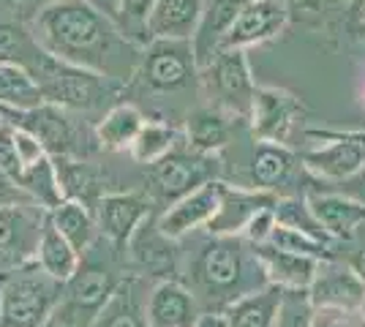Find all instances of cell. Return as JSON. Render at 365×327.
<instances>
[{
  "label": "cell",
  "instance_id": "cell-1",
  "mask_svg": "<svg viewBox=\"0 0 365 327\" xmlns=\"http://www.w3.org/2000/svg\"><path fill=\"white\" fill-rule=\"evenodd\" d=\"M46 55L107 79H125L139 68L142 49L91 0H49L31 22Z\"/></svg>",
  "mask_w": 365,
  "mask_h": 327
},
{
  "label": "cell",
  "instance_id": "cell-2",
  "mask_svg": "<svg viewBox=\"0 0 365 327\" xmlns=\"http://www.w3.org/2000/svg\"><path fill=\"white\" fill-rule=\"evenodd\" d=\"M194 279L205 295L224 306L267 286L257 254L240 234H213L199 251Z\"/></svg>",
  "mask_w": 365,
  "mask_h": 327
},
{
  "label": "cell",
  "instance_id": "cell-3",
  "mask_svg": "<svg viewBox=\"0 0 365 327\" xmlns=\"http://www.w3.org/2000/svg\"><path fill=\"white\" fill-rule=\"evenodd\" d=\"M58 279H52L36 259L0 276V327H41L58 308L63 295Z\"/></svg>",
  "mask_w": 365,
  "mask_h": 327
},
{
  "label": "cell",
  "instance_id": "cell-4",
  "mask_svg": "<svg viewBox=\"0 0 365 327\" xmlns=\"http://www.w3.org/2000/svg\"><path fill=\"white\" fill-rule=\"evenodd\" d=\"M199 82L215 109L237 118H251L257 88L243 49H218L213 61L202 66Z\"/></svg>",
  "mask_w": 365,
  "mask_h": 327
},
{
  "label": "cell",
  "instance_id": "cell-5",
  "mask_svg": "<svg viewBox=\"0 0 365 327\" xmlns=\"http://www.w3.org/2000/svg\"><path fill=\"white\" fill-rule=\"evenodd\" d=\"M197 55L191 41L175 38H155L142 52L137 74L145 88L155 93H178L197 79Z\"/></svg>",
  "mask_w": 365,
  "mask_h": 327
},
{
  "label": "cell",
  "instance_id": "cell-6",
  "mask_svg": "<svg viewBox=\"0 0 365 327\" xmlns=\"http://www.w3.org/2000/svg\"><path fill=\"white\" fill-rule=\"evenodd\" d=\"M33 79L38 82L46 101L66 104V107H96L107 93V77L55 61L46 52L33 68Z\"/></svg>",
  "mask_w": 365,
  "mask_h": 327
},
{
  "label": "cell",
  "instance_id": "cell-7",
  "mask_svg": "<svg viewBox=\"0 0 365 327\" xmlns=\"http://www.w3.org/2000/svg\"><path fill=\"white\" fill-rule=\"evenodd\" d=\"M308 300L314 308L338 313H357L365 308V284L349 267L335 256L322 259L317 276L308 286Z\"/></svg>",
  "mask_w": 365,
  "mask_h": 327
},
{
  "label": "cell",
  "instance_id": "cell-8",
  "mask_svg": "<svg viewBox=\"0 0 365 327\" xmlns=\"http://www.w3.org/2000/svg\"><path fill=\"white\" fill-rule=\"evenodd\" d=\"M207 153H180V150H172L161 161L150 164V186L155 191V197L161 202L172 204L182 199L185 194H191L194 188H199L202 183L213 180L207 177L210 175V164H207Z\"/></svg>",
  "mask_w": 365,
  "mask_h": 327
},
{
  "label": "cell",
  "instance_id": "cell-9",
  "mask_svg": "<svg viewBox=\"0 0 365 327\" xmlns=\"http://www.w3.org/2000/svg\"><path fill=\"white\" fill-rule=\"evenodd\" d=\"M224 188L227 183H221V180H207L199 188H194L191 194H185L182 199L172 202L158 218V234L167 240H180L199 227H207L218 213Z\"/></svg>",
  "mask_w": 365,
  "mask_h": 327
},
{
  "label": "cell",
  "instance_id": "cell-10",
  "mask_svg": "<svg viewBox=\"0 0 365 327\" xmlns=\"http://www.w3.org/2000/svg\"><path fill=\"white\" fill-rule=\"evenodd\" d=\"M289 3L287 0H248L245 9L224 33L218 49H245L259 41H267L287 28Z\"/></svg>",
  "mask_w": 365,
  "mask_h": 327
},
{
  "label": "cell",
  "instance_id": "cell-11",
  "mask_svg": "<svg viewBox=\"0 0 365 327\" xmlns=\"http://www.w3.org/2000/svg\"><path fill=\"white\" fill-rule=\"evenodd\" d=\"M300 161L324 186L341 183L365 164V134H335L327 145L305 150Z\"/></svg>",
  "mask_w": 365,
  "mask_h": 327
},
{
  "label": "cell",
  "instance_id": "cell-12",
  "mask_svg": "<svg viewBox=\"0 0 365 327\" xmlns=\"http://www.w3.org/2000/svg\"><path fill=\"white\" fill-rule=\"evenodd\" d=\"M251 249L257 254L267 284L284 289V292H289V289H308L314 276H317V267L322 262L317 256H305V254L278 249L273 243H259V246H251Z\"/></svg>",
  "mask_w": 365,
  "mask_h": 327
},
{
  "label": "cell",
  "instance_id": "cell-13",
  "mask_svg": "<svg viewBox=\"0 0 365 327\" xmlns=\"http://www.w3.org/2000/svg\"><path fill=\"white\" fill-rule=\"evenodd\" d=\"M305 199H308L311 213L322 224V229L330 234L335 243L357 237V232L365 227V204L341 194V191L327 188V191L311 194Z\"/></svg>",
  "mask_w": 365,
  "mask_h": 327
},
{
  "label": "cell",
  "instance_id": "cell-14",
  "mask_svg": "<svg viewBox=\"0 0 365 327\" xmlns=\"http://www.w3.org/2000/svg\"><path fill=\"white\" fill-rule=\"evenodd\" d=\"M148 216V199L139 194H107L98 199L96 224L98 232L115 246H125L134 240L139 224Z\"/></svg>",
  "mask_w": 365,
  "mask_h": 327
},
{
  "label": "cell",
  "instance_id": "cell-15",
  "mask_svg": "<svg viewBox=\"0 0 365 327\" xmlns=\"http://www.w3.org/2000/svg\"><path fill=\"white\" fill-rule=\"evenodd\" d=\"M205 14V0H155L145 22L148 41L175 38L191 41Z\"/></svg>",
  "mask_w": 365,
  "mask_h": 327
},
{
  "label": "cell",
  "instance_id": "cell-16",
  "mask_svg": "<svg viewBox=\"0 0 365 327\" xmlns=\"http://www.w3.org/2000/svg\"><path fill=\"white\" fill-rule=\"evenodd\" d=\"M278 197L270 191H257V188H224V197L218 204V213L213 216V221L207 224L210 234H243V229L248 227V221L267 210L275 207Z\"/></svg>",
  "mask_w": 365,
  "mask_h": 327
},
{
  "label": "cell",
  "instance_id": "cell-17",
  "mask_svg": "<svg viewBox=\"0 0 365 327\" xmlns=\"http://www.w3.org/2000/svg\"><path fill=\"white\" fill-rule=\"evenodd\" d=\"M300 112L297 98L284 90H257L251 120H254V137L259 142H287L294 118Z\"/></svg>",
  "mask_w": 365,
  "mask_h": 327
},
{
  "label": "cell",
  "instance_id": "cell-18",
  "mask_svg": "<svg viewBox=\"0 0 365 327\" xmlns=\"http://www.w3.org/2000/svg\"><path fill=\"white\" fill-rule=\"evenodd\" d=\"M202 316L199 300L178 281H161L148 295L150 327H191Z\"/></svg>",
  "mask_w": 365,
  "mask_h": 327
},
{
  "label": "cell",
  "instance_id": "cell-19",
  "mask_svg": "<svg viewBox=\"0 0 365 327\" xmlns=\"http://www.w3.org/2000/svg\"><path fill=\"white\" fill-rule=\"evenodd\" d=\"M297 167V156L281 142H259L248 164V180L257 191H270L278 197V188L287 186Z\"/></svg>",
  "mask_w": 365,
  "mask_h": 327
},
{
  "label": "cell",
  "instance_id": "cell-20",
  "mask_svg": "<svg viewBox=\"0 0 365 327\" xmlns=\"http://www.w3.org/2000/svg\"><path fill=\"white\" fill-rule=\"evenodd\" d=\"M248 0H210V6L205 9L202 22H199L197 33L191 38L194 44V55H197V66H207L218 52V44L224 38V33L232 28V22L237 19V14L245 9Z\"/></svg>",
  "mask_w": 365,
  "mask_h": 327
},
{
  "label": "cell",
  "instance_id": "cell-21",
  "mask_svg": "<svg viewBox=\"0 0 365 327\" xmlns=\"http://www.w3.org/2000/svg\"><path fill=\"white\" fill-rule=\"evenodd\" d=\"M66 286H68L71 308L76 313H91V319H96V313L104 308V303L118 289V281L112 279V273L107 267L88 265L79 267L74 276L66 281Z\"/></svg>",
  "mask_w": 365,
  "mask_h": 327
},
{
  "label": "cell",
  "instance_id": "cell-22",
  "mask_svg": "<svg viewBox=\"0 0 365 327\" xmlns=\"http://www.w3.org/2000/svg\"><path fill=\"white\" fill-rule=\"evenodd\" d=\"M33 251H36L33 259L44 267L52 279L61 281V284H66L79 270V256L82 254L52 227L49 218H44V224H41V232H38V240H36V249Z\"/></svg>",
  "mask_w": 365,
  "mask_h": 327
},
{
  "label": "cell",
  "instance_id": "cell-23",
  "mask_svg": "<svg viewBox=\"0 0 365 327\" xmlns=\"http://www.w3.org/2000/svg\"><path fill=\"white\" fill-rule=\"evenodd\" d=\"M93 327H150L148 295H137V281H123L112 292L104 308L96 313Z\"/></svg>",
  "mask_w": 365,
  "mask_h": 327
},
{
  "label": "cell",
  "instance_id": "cell-24",
  "mask_svg": "<svg viewBox=\"0 0 365 327\" xmlns=\"http://www.w3.org/2000/svg\"><path fill=\"white\" fill-rule=\"evenodd\" d=\"M284 289L262 286L257 292H248L240 300L227 306V327H273L278 308H281Z\"/></svg>",
  "mask_w": 365,
  "mask_h": 327
},
{
  "label": "cell",
  "instance_id": "cell-25",
  "mask_svg": "<svg viewBox=\"0 0 365 327\" xmlns=\"http://www.w3.org/2000/svg\"><path fill=\"white\" fill-rule=\"evenodd\" d=\"M46 218L52 221V227H55L79 254H85V251L93 246L96 232H98V224L93 221V216L88 213V207L82 202H76V199H61V202L46 213Z\"/></svg>",
  "mask_w": 365,
  "mask_h": 327
},
{
  "label": "cell",
  "instance_id": "cell-26",
  "mask_svg": "<svg viewBox=\"0 0 365 327\" xmlns=\"http://www.w3.org/2000/svg\"><path fill=\"white\" fill-rule=\"evenodd\" d=\"M44 93L38 82L25 66L16 63H0V104L3 107L19 109V112H33L44 107Z\"/></svg>",
  "mask_w": 365,
  "mask_h": 327
},
{
  "label": "cell",
  "instance_id": "cell-27",
  "mask_svg": "<svg viewBox=\"0 0 365 327\" xmlns=\"http://www.w3.org/2000/svg\"><path fill=\"white\" fill-rule=\"evenodd\" d=\"M142 125H145V115L134 104H118L96 125V134H98V142L109 150H128L142 131Z\"/></svg>",
  "mask_w": 365,
  "mask_h": 327
},
{
  "label": "cell",
  "instance_id": "cell-28",
  "mask_svg": "<svg viewBox=\"0 0 365 327\" xmlns=\"http://www.w3.org/2000/svg\"><path fill=\"white\" fill-rule=\"evenodd\" d=\"M185 137L188 145L197 153H215L229 142V125L224 112L215 107H205L194 112L185 123Z\"/></svg>",
  "mask_w": 365,
  "mask_h": 327
},
{
  "label": "cell",
  "instance_id": "cell-29",
  "mask_svg": "<svg viewBox=\"0 0 365 327\" xmlns=\"http://www.w3.org/2000/svg\"><path fill=\"white\" fill-rule=\"evenodd\" d=\"M44 58V49L33 38L31 31H25L16 22L0 19V63H16L25 66L33 74V68Z\"/></svg>",
  "mask_w": 365,
  "mask_h": 327
},
{
  "label": "cell",
  "instance_id": "cell-30",
  "mask_svg": "<svg viewBox=\"0 0 365 327\" xmlns=\"http://www.w3.org/2000/svg\"><path fill=\"white\" fill-rule=\"evenodd\" d=\"M175 145H178V131H175L172 125L148 123V120H145V125H142V131L137 134L134 145L128 147V153L134 156L137 164L150 167L155 161H161L167 153H172Z\"/></svg>",
  "mask_w": 365,
  "mask_h": 327
},
{
  "label": "cell",
  "instance_id": "cell-31",
  "mask_svg": "<svg viewBox=\"0 0 365 327\" xmlns=\"http://www.w3.org/2000/svg\"><path fill=\"white\" fill-rule=\"evenodd\" d=\"M273 210H275V224L311 234V237L324 240V243H335L333 237L322 229V224L317 221V216L311 213L305 197H278V202H275Z\"/></svg>",
  "mask_w": 365,
  "mask_h": 327
},
{
  "label": "cell",
  "instance_id": "cell-32",
  "mask_svg": "<svg viewBox=\"0 0 365 327\" xmlns=\"http://www.w3.org/2000/svg\"><path fill=\"white\" fill-rule=\"evenodd\" d=\"M153 3H155V0H120V3H118L120 19H123L120 28L128 33L134 41H148L145 22H148V14H150Z\"/></svg>",
  "mask_w": 365,
  "mask_h": 327
},
{
  "label": "cell",
  "instance_id": "cell-33",
  "mask_svg": "<svg viewBox=\"0 0 365 327\" xmlns=\"http://www.w3.org/2000/svg\"><path fill=\"white\" fill-rule=\"evenodd\" d=\"M28 221H25V213L22 207H0V251L11 249L19 234L25 232Z\"/></svg>",
  "mask_w": 365,
  "mask_h": 327
},
{
  "label": "cell",
  "instance_id": "cell-34",
  "mask_svg": "<svg viewBox=\"0 0 365 327\" xmlns=\"http://www.w3.org/2000/svg\"><path fill=\"white\" fill-rule=\"evenodd\" d=\"M273 227H275V210L267 207V210H262V213H257V216L248 221V227L243 229L240 237L248 240L251 246H259V243H267V240H270Z\"/></svg>",
  "mask_w": 365,
  "mask_h": 327
},
{
  "label": "cell",
  "instance_id": "cell-35",
  "mask_svg": "<svg viewBox=\"0 0 365 327\" xmlns=\"http://www.w3.org/2000/svg\"><path fill=\"white\" fill-rule=\"evenodd\" d=\"M33 197L0 170V207H33Z\"/></svg>",
  "mask_w": 365,
  "mask_h": 327
},
{
  "label": "cell",
  "instance_id": "cell-36",
  "mask_svg": "<svg viewBox=\"0 0 365 327\" xmlns=\"http://www.w3.org/2000/svg\"><path fill=\"white\" fill-rule=\"evenodd\" d=\"M327 188L341 191V194H346V197H351V199H357V202L365 204V164L354 172L351 177H346V180H341V183H327Z\"/></svg>",
  "mask_w": 365,
  "mask_h": 327
},
{
  "label": "cell",
  "instance_id": "cell-37",
  "mask_svg": "<svg viewBox=\"0 0 365 327\" xmlns=\"http://www.w3.org/2000/svg\"><path fill=\"white\" fill-rule=\"evenodd\" d=\"M346 31L365 41V0H349V14H346Z\"/></svg>",
  "mask_w": 365,
  "mask_h": 327
},
{
  "label": "cell",
  "instance_id": "cell-38",
  "mask_svg": "<svg viewBox=\"0 0 365 327\" xmlns=\"http://www.w3.org/2000/svg\"><path fill=\"white\" fill-rule=\"evenodd\" d=\"M191 327H227V313L202 311V316H199V319Z\"/></svg>",
  "mask_w": 365,
  "mask_h": 327
},
{
  "label": "cell",
  "instance_id": "cell-39",
  "mask_svg": "<svg viewBox=\"0 0 365 327\" xmlns=\"http://www.w3.org/2000/svg\"><path fill=\"white\" fill-rule=\"evenodd\" d=\"M338 316H341L338 311H324V308H317V313H314V325L311 327H335L338 325Z\"/></svg>",
  "mask_w": 365,
  "mask_h": 327
},
{
  "label": "cell",
  "instance_id": "cell-40",
  "mask_svg": "<svg viewBox=\"0 0 365 327\" xmlns=\"http://www.w3.org/2000/svg\"><path fill=\"white\" fill-rule=\"evenodd\" d=\"M349 267L363 279V284H365V246L360 251H354V254L349 256Z\"/></svg>",
  "mask_w": 365,
  "mask_h": 327
},
{
  "label": "cell",
  "instance_id": "cell-41",
  "mask_svg": "<svg viewBox=\"0 0 365 327\" xmlns=\"http://www.w3.org/2000/svg\"><path fill=\"white\" fill-rule=\"evenodd\" d=\"M303 6H338V3H349V0H297Z\"/></svg>",
  "mask_w": 365,
  "mask_h": 327
},
{
  "label": "cell",
  "instance_id": "cell-42",
  "mask_svg": "<svg viewBox=\"0 0 365 327\" xmlns=\"http://www.w3.org/2000/svg\"><path fill=\"white\" fill-rule=\"evenodd\" d=\"M335 327H351L349 313H341V316H338V325H335Z\"/></svg>",
  "mask_w": 365,
  "mask_h": 327
},
{
  "label": "cell",
  "instance_id": "cell-43",
  "mask_svg": "<svg viewBox=\"0 0 365 327\" xmlns=\"http://www.w3.org/2000/svg\"><path fill=\"white\" fill-rule=\"evenodd\" d=\"M16 3H22V0H16Z\"/></svg>",
  "mask_w": 365,
  "mask_h": 327
}]
</instances>
